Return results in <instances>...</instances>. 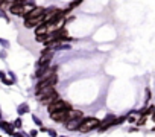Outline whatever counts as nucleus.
<instances>
[{"mask_svg": "<svg viewBox=\"0 0 155 137\" xmlns=\"http://www.w3.org/2000/svg\"><path fill=\"white\" fill-rule=\"evenodd\" d=\"M69 110H59V111H52L50 117L56 122H65V116H67Z\"/></svg>", "mask_w": 155, "mask_h": 137, "instance_id": "5", "label": "nucleus"}, {"mask_svg": "<svg viewBox=\"0 0 155 137\" xmlns=\"http://www.w3.org/2000/svg\"><path fill=\"white\" fill-rule=\"evenodd\" d=\"M53 91H55V87H44V88H41V90L37 91V98H38L40 101H43L44 98L50 96L52 93H53Z\"/></svg>", "mask_w": 155, "mask_h": 137, "instance_id": "6", "label": "nucleus"}, {"mask_svg": "<svg viewBox=\"0 0 155 137\" xmlns=\"http://www.w3.org/2000/svg\"><path fill=\"white\" fill-rule=\"evenodd\" d=\"M26 3H14V5H11L9 8V11L12 12V14H15V15H24V12H26Z\"/></svg>", "mask_w": 155, "mask_h": 137, "instance_id": "4", "label": "nucleus"}, {"mask_svg": "<svg viewBox=\"0 0 155 137\" xmlns=\"http://www.w3.org/2000/svg\"><path fill=\"white\" fill-rule=\"evenodd\" d=\"M55 84H56V75L52 73L49 78H44V79L40 81V84L37 85V91L41 90V88H44V87H55Z\"/></svg>", "mask_w": 155, "mask_h": 137, "instance_id": "3", "label": "nucleus"}, {"mask_svg": "<svg viewBox=\"0 0 155 137\" xmlns=\"http://www.w3.org/2000/svg\"><path fill=\"white\" fill-rule=\"evenodd\" d=\"M76 117H82V113H79L78 110H72V108H70L67 111V116H65V122L70 120V119H76Z\"/></svg>", "mask_w": 155, "mask_h": 137, "instance_id": "10", "label": "nucleus"}, {"mask_svg": "<svg viewBox=\"0 0 155 137\" xmlns=\"http://www.w3.org/2000/svg\"><path fill=\"white\" fill-rule=\"evenodd\" d=\"M58 99V93H56V91H53V93H52L50 96H47V98H44L41 102L43 104H52V102H55V101Z\"/></svg>", "mask_w": 155, "mask_h": 137, "instance_id": "12", "label": "nucleus"}, {"mask_svg": "<svg viewBox=\"0 0 155 137\" xmlns=\"http://www.w3.org/2000/svg\"><path fill=\"white\" fill-rule=\"evenodd\" d=\"M99 126V120L94 117H87V119H82V122H81V125H79L78 130L81 131V132H87V131H91V130H94V128Z\"/></svg>", "mask_w": 155, "mask_h": 137, "instance_id": "1", "label": "nucleus"}, {"mask_svg": "<svg viewBox=\"0 0 155 137\" xmlns=\"http://www.w3.org/2000/svg\"><path fill=\"white\" fill-rule=\"evenodd\" d=\"M50 58H52V52L44 50L43 55H41V58H40V61H38V66H46V64H49Z\"/></svg>", "mask_w": 155, "mask_h": 137, "instance_id": "9", "label": "nucleus"}, {"mask_svg": "<svg viewBox=\"0 0 155 137\" xmlns=\"http://www.w3.org/2000/svg\"><path fill=\"white\" fill-rule=\"evenodd\" d=\"M82 122V117H76V119H70V120H67V123H65V126H67V130H78L79 125H81Z\"/></svg>", "mask_w": 155, "mask_h": 137, "instance_id": "8", "label": "nucleus"}, {"mask_svg": "<svg viewBox=\"0 0 155 137\" xmlns=\"http://www.w3.org/2000/svg\"><path fill=\"white\" fill-rule=\"evenodd\" d=\"M47 29H49V24L41 23L40 26H37V28H35V34H37V37H38V35H46V34H47Z\"/></svg>", "mask_w": 155, "mask_h": 137, "instance_id": "11", "label": "nucleus"}, {"mask_svg": "<svg viewBox=\"0 0 155 137\" xmlns=\"http://www.w3.org/2000/svg\"><path fill=\"white\" fill-rule=\"evenodd\" d=\"M46 12H44L43 8H34L30 12H28L26 14V19H38V17H43Z\"/></svg>", "mask_w": 155, "mask_h": 137, "instance_id": "7", "label": "nucleus"}, {"mask_svg": "<svg viewBox=\"0 0 155 137\" xmlns=\"http://www.w3.org/2000/svg\"><path fill=\"white\" fill-rule=\"evenodd\" d=\"M59 110H70V105L67 102H64V101H61L59 98L55 101V102L49 104V111H59Z\"/></svg>", "mask_w": 155, "mask_h": 137, "instance_id": "2", "label": "nucleus"}]
</instances>
